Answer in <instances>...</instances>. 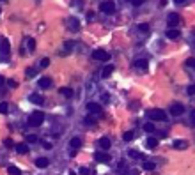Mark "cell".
<instances>
[{
    "label": "cell",
    "instance_id": "8fae6325",
    "mask_svg": "<svg viewBox=\"0 0 195 175\" xmlns=\"http://www.w3.org/2000/svg\"><path fill=\"white\" fill-rule=\"evenodd\" d=\"M50 165V159H46V157H37L36 159V166L37 168H48Z\"/></svg>",
    "mask_w": 195,
    "mask_h": 175
},
{
    "label": "cell",
    "instance_id": "83f0119b",
    "mask_svg": "<svg viewBox=\"0 0 195 175\" xmlns=\"http://www.w3.org/2000/svg\"><path fill=\"white\" fill-rule=\"evenodd\" d=\"M185 64H186V67H188V69H195V59H188Z\"/></svg>",
    "mask_w": 195,
    "mask_h": 175
},
{
    "label": "cell",
    "instance_id": "7402d4cb",
    "mask_svg": "<svg viewBox=\"0 0 195 175\" xmlns=\"http://www.w3.org/2000/svg\"><path fill=\"white\" fill-rule=\"evenodd\" d=\"M99 147H101L103 150L110 149V140H108V138H101V140H99Z\"/></svg>",
    "mask_w": 195,
    "mask_h": 175
},
{
    "label": "cell",
    "instance_id": "836d02e7",
    "mask_svg": "<svg viewBox=\"0 0 195 175\" xmlns=\"http://www.w3.org/2000/svg\"><path fill=\"white\" fill-rule=\"evenodd\" d=\"M73 46H75V42H73V41H66V42H64V48H66V50H71Z\"/></svg>",
    "mask_w": 195,
    "mask_h": 175
},
{
    "label": "cell",
    "instance_id": "2e32d148",
    "mask_svg": "<svg viewBox=\"0 0 195 175\" xmlns=\"http://www.w3.org/2000/svg\"><path fill=\"white\" fill-rule=\"evenodd\" d=\"M14 149H16V152H18V154H27V152H29V147H27V143H18Z\"/></svg>",
    "mask_w": 195,
    "mask_h": 175
},
{
    "label": "cell",
    "instance_id": "ee69618b",
    "mask_svg": "<svg viewBox=\"0 0 195 175\" xmlns=\"http://www.w3.org/2000/svg\"><path fill=\"white\" fill-rule=\"evenodd\" d=\"M2 85H4V78H2V76H0V87H2Z\"/></svg>",
    "mask_w": 195,
    "mask_h": 175
},
{
    "label": "cell",
    "instance_id": "4316f807",
    "mask_svg": "<svg viewBox=\"0 0 195 175\" xmlns=\"http://www.w3.org/2000/svg\"><path fill=\"white\" fill-rule=\"evenodd\" d=\"M133 136H135L133 131H128V133H124L123 140H124V142H131V140H133Z\"/></svg>",
    "mask_w": 195,
    "mask_h": 175
},
{
    "label": "cell",
    "instance_id": "b9f144b4",
    "mask_svg": "<svg viewBox=\"0 0 195 175\" xmlns=\"http://www.w3.org/2000/svg\"><path fill=\"white\" fill-rule=\"evenodd\" d=\"M5 145H7V147H12V140H5Z\"/></svg>",
    "mask_w": 195,
    "mask_h": 175
},
{
    "label": "cell",
    "instance_id": "f546056e",
    "mask_svg": "<svg viewBox=\"0 0 195 175\" xmlns=\"http://www.w3.org/2000/svg\"><path fill=\"white\" fill-rule=\"evenodd\" d=\"M138 30L140 32H149V25H147V23H140V25H138Z\"/></svg>",
    "mask_w": 195,
    "mask_h": 175
},
{
    "label": "cell",
    "instance_id": "5b68a950",
    "mask_svg": "<svg viewBox=\"0 0 195 175\" xmlns=\"http://www.w3.org/2000/svg\"><path fill=\"white\" fill-rule=\"evenodd\" d=\"M94 159H96L98 163H110L112 157H110V154H108L106 150H101V152H96V154H94Z\"/></svg>",
    "mask_w": 195,
    "mask_h": 175
},
{
    "label": "cell",
    "instance_id": "3957f363",
    "mask_svg": "<svg viewBox=\"0 0 195 175\" xmlns=\"http://www.w3.org/2000/svg\"><path fill=\"white\" fill-rule=\"evenodd\" d=\"M92 59L94 60H99V62H106L108 59H110V53L106 52V50H94Z\"/></svg>",
    "mask_w": 195,
    "mask_h": 175
},
{
    "label": "cell",
    "instance_id": "4dcf8cb0",
    "mask_svg": "<svg viewBox=\"0 0 195 175\" xmlns=\"http://www.w3.org/2000/svg\"><path fill=\"white\" fill-rule=\"evenodd\" d=\"M27 142H29V143L37 142V136H36V134H27Z\"/></svg>",
    "mask_w": 195,
    "mask_h": 175
},
{
    "label": "cell",
    "instance_id": "60d3db41",
    "mask_svg": "<svg viewBox=\"0 0 195 175\" xmlns=\"http://www.w3.org/2000/svg\"><path fill=\"white\" fill-rule=\"evenodd\" d=\"M32 74H36V69H27V76H32Z\"/></svg>",
    "mask_w": 195,
    "mask_h": 175
},
{
    "label": "cell",
    "instance_id": "e575fe53",
    "mask_svg": "<svg viewBox=\"0 0 195 175\" xmlns=\"http://www.w3.org/2000/svg\"><path fill=\"white\" fill-rule=\"evenodd\" d=\"M186 92H188V96H193V94H195V83L188 87V90H186Z\"/></svg>",
    "mask_w": 195,
    "mask_h": 175
},
{
    "label": "cell",
    "instance_id": "ffe728a7",
    "mask_svg": "<svg viewBox=\"0 0 195 175\" xmlns=\"http://www.w3.org/2000/svg\"><path fill=\"white\" fill-rule=\"evenodd\" d=\"M142 168L151 172V170H154V168H156V163H153V161H144V163H142Z\"/></svg>",
    "mask_w": 195,
    "mask_h": 175
},
{
    "label": "cell",
    "instance_id": "d6a6232c",
    "mask_svg": "<svg viewBox=\"0 0 195 175\" xmlns=\"http://www.w3.org/2000/svg\"><path fill=\"white\" fill-rule=\"evenodd\" d=\"M27 46H29V50H34V48H36V41H34V39H29V41H27Z\"/></svg>",
    "mask_w": 195,
    "mask_h": 175
},
{
    "label": "cell",
    "instance_id": "ba28073f",
    "mask_svg": "<svg viewBox=\"0 0 195 175\" xmlns=\"http://www.w3.org/2000/svg\"><path fill=\"white\" fill-rule=\"evenodd\" d=\"M87 112H89V113H94V115H99L103 112V108L98 103H87Z\"/></svg>",
    "mask_w": 195,
    "mask_h": 175
},
{
    "label": "cell",
    "instance_id": "484cf974",
    "mask_svg": "<svg viewBox=\"0 0 195 175\" xmlns=\"http://www.w3.org/2000/svg\"><path fill=\"white\" fill-rule=\"evenodd\" d=\"M78 27H80V23H78V20H76V18L69 20V29H71V30H76Z\"/></svg>",
    "mask_w": 195,
    "mask_h": 175
},
{
    "label": "cell",
    "instance_id": "f35d334b",
    "mask_svg": "<svg viewBox=\"0 0 195 175\" xmlns=\"http://www.w3.org/2000/svg\"><path fill=\"white\" fill-rule=\"evenodd\" d=\"M7 85H9L11 89H14V87H16V82H14V80H7Z\"/></svg>",
    "mask_w": 195,
    "mask_h": 175
},
{
    "label": "cell",
    "instance_id": "9a60e30c",
    "mask_svg": "<svg viewBox=\"0 0 195 175\" xmlns=\"http://www.w3.org/2000/svg\"><path fill=\"white\" fill-rule=\"evenodd\" d=\"M186 147H188V143L185 140H176L174 142V149H177V150H185Z\"/></svg>",
    "mask_w": 195,
    "mask_h": 175
},
{
    "label": "cell",
    "instance_id": "277c9868",
    "mask_svg": "<svg viewBox=\"0 0 195 175\" xmlns=\"http://www.w3.org/2000/svg\"><path fill=\"white\" fill-rule=\"evenodd\" d=\"M99 9H101L105 14H113V12H115V4H113L112 0H106V2H103L101 5H99Z\"/></svg>",
    "mask_w": 195,
    "mask_h": 175
},
{
    "label": "cell",
    "instance_id": "f1b7e54d",
    "mask_svg": "<svg viewBox=\"0 0 195 175\" xmlns=\"http://www.w3.org/2000/svg\"><path fill=\"white\" fill-rule=\"evenodd\" d=\"M7 110H9V104L7 103H0V113H7Z\"/></svg>",
    "mask_w": 195,
    "mask_h": 175
},
{
    "label": "cell",
    "instance_id": "9c48e42d",
    "mask_svg": "<svg viewBox=\"0 0 195 175\" xmlns=\"http://www.w3.org/2000/svg\"><path fill=\"white\" fill-rule=\"evenodd\" d=\"M30 103H34V104H37V106H41L43 103H44V97H43L41 94H30Z\"/></svg>",
    "mask_w": 195,
    "mask_h": 175
},
{
    "label": "cell",
    "instance_id": "ab89813d",
    "mask_svg": "<svg viewBox=\"0 0 195 175\" xmlns=\"http://www.w3.org/2000/svg\"><path fill=\"white\" fill-rule=\"evenodd\" d=\"M43 147H44L46 150H50V149H51V143H50V142H44V143H43Z\"/></svg>",
    "mask_w": 195,
    "mask_h": 175
},
{
    "label": "cell",
    "instance_id": "d6986e66",
    "mask_svg": "<svg viewBox=\"0 0 195 175\" xmlns=\"http://www.w3.org/2000/svg\"><path fill=\"white\" fill-rule=\"evenodd\" d=\"M144 131L145 133H154V131H156V126H154L153 122H145L144 124Z\"/></svg>",
    "mask_w": 195,
    "mask_h": 175
},
{
    "label": "cell",
    "instance_id": "6da1fadb",
    "mask_svg": "<svg viewBox=\"0 0 195 175\" xmlns=\"http://www.w3.org/2000/svg\"><path fill=\"white\" fill-rule=\"evenodd\" d=\"M43 120H44V113H43L41 110L34 112V113L29 117V124H30V126H36V127H37V126H41Z\"/></svg>",
    "mask_w": 195,
    "mask_h": 175
},
{
    "label": "cell",
    "instance_id": "74e56055",
    "mask_svg": "<svg viewBox=\"0 0 195 175\" xmlns=\"http://www.w3.org/2000/svg\"><path fill=\"white\" fill-rule=\"evenodd\" d=\"M190 120H192V124L195 126V110H192V113H190Z\"/></svg>",
    "mask_w": 195,
    "mask_h": 175
},
{
    "label": "cell",
    "instance_id": "30bf717a",
    "mask_svg": "<svg viewBox=\"0 0 195 175\" xmlns=\"http://www.w3.org/2000/svg\"><path fill=\"white\" fill-rule=\"evenodd\" d=\"M165 35H167L170 41H176V39H179V35H181V34H179V30H176V29H169Z\"/></svg>",
    "mask_w": 195,
    "mask_h": 175
},
{
    "label": "cell",
    "instance_id": "7bdbcfd3",
    "mask_svg": "<svg viewBox=\"0 0 195 175\" xmlns=\"http://www.w3.org/2000/svg\"><path fill=\"white\" fill-rule=\"evenodd\" d=\"M186 0H174V4H185Z\"/></svg>",
    "mask_w": 195,
    "mask_h": 175
},
{
    "label": "cell",
    "instance_id": "cb8c5ba5",
    "mask_svg": "<svg viewBox=\"0 0 195 175\" xmlns=\"http://www.w3.org/2000/svg\"><path fill=\"white\" fill-rule=\"evenodd\" d=\"M61 94L64 96V97H71V96H73V90L69 89V87H62V89H61Z\"/></svg>",
    "mask_w": 195,
    "mask_h": 175
},
{
    "label": "cell",
    "instance_id": "f6af8a7d",
    "mask_svg": "<svg viewBox=\"0 0 195 175\" xmlns=\"http://www.w3.org/2000/svg\"><path fill=\"white\" fill-rule=\"evenodd\" d=\"M131 175H138V173H137V172H133V173H131Z\"/></svg>",
    "mask_w": 195,
    "mask_h": 175
},
{
    "label": "cell",
    "instance_id": "44dd1931",
    "mask_svg": "<svg viewBox=\"0 0 195 175\" xmlns=\"http://www.w3.org/2000/svg\"><path fill=\"white\" fill-rule=\"evenodd\" d=\"M69 145H71L73 149H80V147H82V140H80V138H71Z\"/></svg>",
    "mask_w": 195,
    "mask_h": 175
},
{
    "label": "cell",
    "instance_id": "52a82bcc",
    "mask_svg": "<svg viewBox=\"0 0 195 175\" xmlns=\"http://www.w3.org/2000/svg\"><path fill=\"white\" fill-rule=\"evenodd\" d=\"M167 23H169V27L170 29H174V27H177L179 23H181V18H179V14H169V18H167Z\"/></svg>",
    "mask_w": 195,
    "mask_h": 175
},
{
    "label": "cell",
    "instance_id": "7c38bea8",
    "mask_svg": "<svg viewBox=\"0 0 195 175\" xmlns=\"http://www.w3.org/2000/svg\"><path fill=\"white\" fill-rule=\"evenodd\" d=\"M0 52H2V55H9V41L7 39L0 41Z\"/></svg>",
    "mask_w": 195,
    "mask_h": 175
},
{
    "label": "cell",
    "instance_id": "e0dca14e",
    "mask_svg": "<svg viewBox=\"0 0 195 175\" xmlns=\"http://www.w3.org/2000/svg\"><path fill=\"white\" fill-rule=\"evenodd\" d=\"M37 83H39V87H41V89H50V87H51V80H50V78H41Z\"/></svg>",
    "mask_w": 195,
    "mask_h": 175
},
{
    "label": "cell",
    "instance_id": "ac0fdd59",
    "mask_svg": "<svg viewBox=\"0 0 195 175\" xmlns=\"http://www.w3.org/2000/svg\"><path fill=\"white\" fill-rule=\"evenodd\" d=\"M145 143H147V147H149V149H156V147H158V140H156L154 136H149Z\"/></svg>",
    "mask_w": 195,
    "mask_h": 175
},
{
    "label": "cell",
    "instance_id": "d4e9b609",
    "mask_svg": "<svg viewBox=\"0 0 195 175\" xmlns=\"http://www.w3.org/2000/svg\"><path fill=\"white\" fill-rule=\"evenodd\" d=\"M7 172H9V175H21V170L18 168V166H9Z\"/></svg>",
    "mask_w": 195,
    "mask_h": 175
},
{
    "label": "cell",
    "instance_id": "4fadbf2b",
    "mask_svg": "<svg viewBox=\"0 0 195 175\" xmlns=\"http://www.w3.org/2000/svg\"><path fill=\"white\" fill-rule=\"evenodd\" d=\"M135 67H137V69H140V71H145V69H147V60H145V59H138V60H135Z\"/></svg>",
    "mask_w": 195,
    "mask_h": 175
},
{
    "label": "cell",
    "instance_id": "8d00e7d4",
    "mask_svg": "<svg viewBox=\"0 0 195 175\" xmlns=\"http://www.w3.org/2000/svg\"><path fill=\"white\" fill-rule=\"evenodd\" d=\"M80 175H89V168H87V166H82V168H80Z\"/></svg>",
    "mask_w": 195,
    "mask_h": 175
},
{
    "label": "cell",
    "instance_id": "1f68e13d",
    "mask_svg": "<svg viewBox=\"0 0 195 175\" xmlns=\"http://www.w3.org/2000/svg\"><path fill=\"white\" fill-rule=\"evenodd\" d=\"M39 66H41V67H48V66H50V59H41Z\"/></svg>",
    "mask_w": 195,
    "mask_h": 175
},
{
    "label": "cell",
    "instance_id": "bcb514c9",
    "mask_svg": "<svg viewBox=\"0 0 195 175\" xmlns=\"http://www.w3.org/2000/svg\"><path fill=\"white\" fill-rule=\"evenodd\" d=\"M0 2H2V0H0Z\"/></svg>",
    "mask_w": 195,
    "mask_h": 175
},
{
    "label": "cell",
    "instance_id": "8992f818",
    "mask_svg": "<svg viewBox=\"0 0 195 175\" xmlns=\"http://www.w3.org/2000/svg\"><path fill=\"white\" fill-rule=\"evenodd\" d=\"M185 113V106L181 103H174L170 106V115H174V117H179V115Z\"/></svg>",
    "mask_w": 195,
    "mask_h": 175
},
{
    "label": "cell",
    "instance_id": "5bb4252c",
    "mask_svg": "<svg viewBox=\"0 0 195 175\" xmlns=\"http://www.w3.org/2000/svg\"><path fill=\"white\" fill-rule=\"evenodd\" d=\"M112 72H113V66H112V64H108V66H105V67H103L101 76H103V78H108Z\"/></svg>",
    "mask_w": 195,
    "mask_h": 175
},
{
    "label": "cell",
    "instance_id": "d590c367",
    "mask_svg": "<svg viewBox=\"0 0 195 175\" xmlns=\"http://www.w3.org/2000/svg\"><path fill=\"white\" fill-rule=\"evenodd\" d=\"M130 2H131V5H137V7L144 4V0H130Z\"/></svg>",
    "mask_w": 195,
    "mask_h": 175
},
{
    "label": "cell",
    "instance_id": "7a4b0ae2",
    "mask_svg": "<svg viewBox=\"0 0 195 175\" xmlns=\"http://www.w3.org/2000/svg\"><path fill=\"white\" fill-rule=\"evenodd\" d=\"M149 119H151V120L165 122V120H167V113H165L163 110H160V108H158V110H151V112H149Z\"/></svg>",
    "mask_w": 195,
    "mask_h": 175
},
{
    "label": "cell",
    "instance_id": "603a6c76",
    "mask_svg": "<svg viewBox=\"0 0 195 175\" xmlns=\"http://www.w3.org/2000/svg\"><path fill=\"white\" fill-rule=\"evenodd\" d=\"M128 156H130L131 159H142V154H140V152H137V150H133V149H130V150H128Z\"/></svg>",
    "mask_w": 195,
    "mask_h": 175
}]
</instances>
